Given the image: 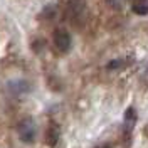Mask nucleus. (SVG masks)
Wrapping results in <instances>:
<instances>
[{
	"label": "nucleus",
	"instance_id": "f257e3e1",
	"mask_svg": "<svg viewBox=\"0 0 148 148\" xmlns=\"http://www.w3.org/2000/svg\"><path fill=\"white\" fill-rule=\"evenodd\" d=\"M84 15H86V5L84 0H69L67 3V20L74 27H81L84 24Z\"/></svg>",
	"mask_w": 148,
	"mask_h": 148
},
{
	"label": "nucleus",
	"instance_id": "f03ea898",
	"mask_svg": "<svg viewBox=\"0 0 148 148\" xmlns=\"http://www.w3.org/2000/svg\"><path fill=\"white\" fill-rule=\"evenodd\" d=\"M17 135L20 141L24 143H34L37 136V128H36V123L32 118H25L18 123L17 126Z\"/></svg>",
	"mask_w": 148,
	"mask_h": 148
},
{
	"label": "nucleus",
	"instance_id": "7ed1b4c3",
	"mask_svg": "<svg viewBox=\"0 0 148 148\" xmlns=\"http://www.w3.org/2000/svg\"><path fill=\"white\" fill-rule=\"evenodd\" d=\"M52 42H54L56 51L61 52V54H66V52L71 51V36L64 29H57L52 34Z\"/></svg>",
	"mask_w": 148,
	"mask_h": 148
},
{
	"label": "nucleus",
	"instance_id": "20e7f679",
	"mask_svg": "<svg viewBox=\"0 0 148 148\" xmlns=\"http://www.w3.org/2000/svg\"><path fill=\"white\" fill-rule=\"evenodd\" d=\"M136 120H138V114L133 106L126 108L125 111V118H123V131H121V136L123 140H126V143H130V138H131V131L136 125Z\"/></svg>",
	"mask_w": 148,
	"mask_h": 148
},
{
	"label": "nucleus",
	"instance_id": "39448f33",
	"mask_svg": "<svg viewBox=\"0 0 148 148\" xmlns=\"http://www.w3.org/2000/svg\"><path fill=\"white\" fill-rule=\"evenodd\" d=\"M59 138H61V130H59V126L56 125L54 121H51L49 126H47V130H46V143H47V147H51V148L57 147Z\"/></svg>",
	"mask_w": 148,
	"mask_h": 148
},
{
	"label": "nucleus",
	"instance_id": "423d86ee",
	"mask_svg": "<svg viewBox=\"0 0 148 148\" xmlns=\"http://www.w3.org/2000/svg\"><path fill=\"white\" fill-rule=\"evenodd\" d=\"M7 88H9V91L14 94V96H20V94H25L29 92L30 89V86H29L27 81H22V79H18V81H10L7 84Z\"/></svg>",
	"mask_w": 148,
	"mask_h": 148
},
{
	"label": "nucleus",
	"instance_id": "0eeeda50",
	"mask_svg": "<svg viewBox=\"0 0 148 148\" xmlns=\"http://www.w3.org/2000/svg\"><path fill=\"white\" fill-rule=\"evenodd\" d=\"M133 62V59L130 57V59H125V57H118V59H113L110 61L108 64H106V69L108 71H116V69H121V67H126L128 64Z\"/></svg>",
	"mask_w": 148,
	"mask_h": 148
},
{
	"label": "nucleus",
	"instance_id": "6e6552de",
	"mask_svg": "<svg viewBox=\"0 0 148 148\" xmlns=\"http://www.w3.org/2000/svg\"><path fill=\"white\" fill-rule=\"evenodd\" d=\"M131 10L136 15H148V0H133Z\"/></svg>",
	"mask_w": 148,
	"mask_h": 148
},
{
	"label": "nucleus",
	"instance_id": "1a4fd4ad",
	"mask_svg": "<svg viewBox=\"0 0 148 148\" xmlns=\"http://www.w3.org/2000/svg\"><path fill=\"white\" fill-rule=\"evenodd\" d=\"M140 83H141V86L148 91V62L143 66V69H141V73H140Z\"/></svg>",
	"mask_w": 148,
	"mask_h": 148
},
{
	"label": "nucleus",
	"instance_id": "9d476101",
	"mask_svg": "<svg viewBox=\"0 0 148 148\" xmlns=\"http://www.w3.org/2000/svg\"><path fill=\"white\" fill-rule=\"evenodd\" d=\"M108 3H110L113 9H121L123 7V3H125V0H106Z\"/></svg>",
	"mask_w": 148,
	"mask_h": 148
},
{
	"label": "nucleus",
	"instance_id": "9b49d317",
	"mask_svg": "<svg viewBox=\"0 0 148 148\" xmlns=\"http://www.w3.org/2000/svg\"><path fill=\"white\" fill-rule=\"evenodd\" d=\"M42 15H46V18H52V17H54V7H52V5H49V7L42 12Z\"/></svg>",
	"mask_w": 148,
	"mask_h": 148
},
{
	"label": "nucleus",
	"instance_id": "f8f14e48",
	"mask_svg": "<svg viewBox=\"0 0 148 148\" xmlns=\"http://www.w3.org/2000/svg\"><path fill=\"white\" fill-rule=\"evenodd\" d=\"M98 148H111V147H110V145H99Z\"/></svg>",
	"mask_w": 148,
	"mask_h": 148
}]
</instances>
